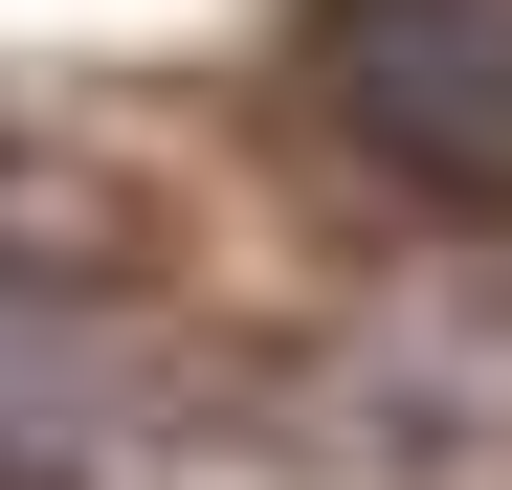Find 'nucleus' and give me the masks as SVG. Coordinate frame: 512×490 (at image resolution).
<instances>
[{
    "label": "nucleus",
    "mask_w": 512,
    "mask_h": 490,
    "mask_svg": "<svg viewBox=\"0 0 512 490\" xmlns=\"http://www.w3.org/2000/svg\"><path fill=\"white\" fill-rule=\"evenodd\" d=\"M334 134L423 201H512V0H312Z\"/></svg>",
    "instance_id": "obj_1"
}]
</instances>
